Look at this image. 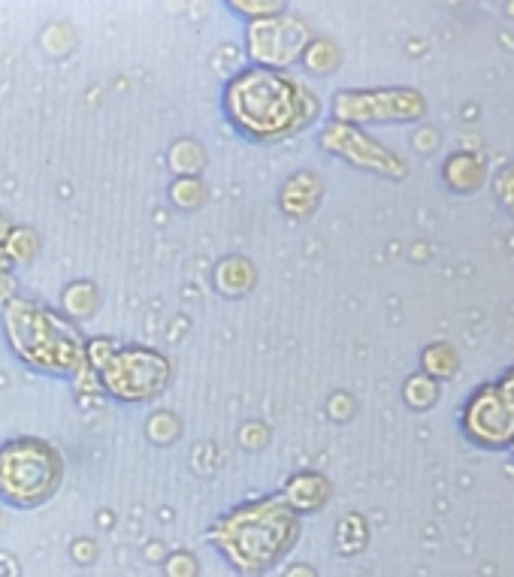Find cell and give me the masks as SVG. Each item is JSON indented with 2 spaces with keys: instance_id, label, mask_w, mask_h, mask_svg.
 <instances>
[{
  "instance_id": "cell-1",
  "label": "cell",
  "mask_w": 514,
  "mask_h": 577,
  "mask_svg": "<svg viewBox=\"0 0 514 577\" xmlns=\"http://www.w3.org/2000/svg\"><path fill=\"white\" fill-rule=\"evenodd\" d=\"M230 121L251 139H279L309 121V91L276 67L242 70L224 94Z\"/></svg>"
},
{
  "instance_id": "cell-2",
  "label": "cell",
  "mask_w": 514,
  "mask_h": 577,
  "mask_svg": "<svg viewBox=\"0 0 514 577\" xmlns=\"http://www.w3.org/2000/svg\"><path fill=\"white\" fill-rule=\"evenodd\" d=\"M297 538L300 520L279 499L236 508L209 532V541L242 574H261L279 565Z\"/></svg>"
},
{
  "instance_id": "cell-3",
  "label": "cell",
  "mask_w": 514,
  "mask_h": 577,
  "mask_svg": "<svg viewBox=\"0 0 514 577\" xmlns=\"http://www.w3.org/2000/svg\"><path fill=\"white\" fill-rule=\"evenodd\" d=\"M61 484V457L40 439H13L0 448V499L13 508H40Z\"/></svg>"
},
{
  "instance_id": "cell-4",
  "label": "cell",
  "mask_w": 514,
  "mask_h": 577,
  "mask_svg": "<svg viewBox=\"0 0 514 577\" xmlns=\"http://www.w3.org/2000/svg\"><path fill=\"white\" fill-rule=\"evenodd\" d=\"M10 339L28 363L46 369L79 366V339L49 309L34 303H16L7 315Z\"/></svg>"
},
{
  "instance_id": "cell-5",
  "label": "cell",
  "mask_w": 514,
  "mask_h": 577,
  "mask_svg": "<svg viewBox=\"0 0 514 577\" xmlns=\"http://www.w3.org/2000/svg\"><path fill=\"white\" fill-rule=\"evenodd\" d=\"M94 363L103 372L106 387L121 399L152 396L170 378L167 360L158 351H149V348H115L112 354H103Z\"/></svg>"
},
{
  "instance_id": "cell-6",
  "label": "cell",
  "mask_w": 514,
  "mask_h": 577,
  "mask_svg": "<svg viewBox=\"0 0 514 577\" xmlns=\"http://www.w3.org/2000/svg\"><path fill=\"white\" fill-rule=\"evenodd\" d=\"M466 429L481 445H505L514 439V411L496 387H484L466 408Z\"/></svg>"
},
{
  "instance_id": "cell-7",
  "label": "cell",
  "mask_w": 514,
  "mask_h": 577,
  "mask_svg": "<svg viewBox=\"0 0 514 577\" xmlns=\"http://www.w3.org/2000/svg\"><path fill=\"white\" fill-rule=\"evenodd\" d=\"M264 28H270V37H273V43H282V34H279V22H270V25L264 22ZM264 58L270 61V67H273V64H282V46H270Z\"/></svg>"
},
{
  "instance_id": "cell-8",
  "label": "cell",
  "mask_w": 514,
  "mask_h": 577,
  "mask_svg": "<svg viewBox=\"0 0 514 577\" xmlns=\"http://www.w3.org/2000/svg\"><path fill=\"white\" fill-rule=\"evenodd\" d=\"M496 390L502 393V399L508 402V408L514 411V369L502 378V384H496Z\"/></svg>"
}]
</instances>
